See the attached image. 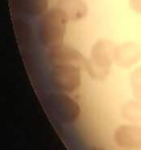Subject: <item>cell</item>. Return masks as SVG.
I'll return each mask as SVG.
<instances>
[{
	"label": "cell",
	"instance_id": "cell-8",
	"mask_svg": "<svg viewBox=\"0 0 141 150\" xmlns=\"http://www.w3.org/2000/svg\"><path fill=\"white\" fill-rule=\"evenodd\" d=\"M12 11L27 16H42L48 8V0H9Z\"/></svg>",
	"mask_w": 141,
	"mask_h": 150
},
{
	"label": "cell",
	"instance_id": "cell-10",
	"mask_svg": "<svg viewBox=\"0 0 141 150\" xmlns=\"http://www.w3.org/2000/svg\"><path fill=\"white\" fill-rule=\"evenodd\" d=\"M13 25L19 45H21L22 48L29 46L32 44L34 34L32 25L26 20L20 17L14 18Z\"/></svg>",
	"mask_w": 141,
	"mask_h": 150
},
{
	"label": "cell",
	"instance_id": "cell-13",
	"mask_svg": "<svg viewBox=\"0 0 141 150\" xmlns=\"http://www.w3.org/2000/svg\"><path fill=\"white\" fill-rule=\"evenodd\" d=\"M130 4L133 10L141 14V0H130Z\"/></svg>",
	"mask_w": 141,
	"mask_h": 150
},
{
	"label": "cell",
	"instance_id": "cell-5",
	"mask_svg": "<svg viewBox=\"0 0 141 150\" xmlns=\"http://www.w3.org/2000/svg\"><path fill=\"white\" fill-rule=\"evenodd\" d=\"M46 60L51 67L74 64L85 69L87 63V59L78 50L64 43L48 48L46 51Z\"/></svg>",
	"mask_w": 141,
	"mask_h": 150
},
{
	"label": "cell",
	"instance_id": "cell-7",
	"mask_svg": "<svg viewBox=\"0 0 141 150\" xmlns=\"http://www.w3.org/2000/svg\"><path fill=\"white\" fill-rule=\"evenodd\" d=\"M140 50L131 42H125L114 49V62L123 68H129L140 59Z\"/></svg>",
	"mask_w": 141,
	"mask_h": 150
},
{
	"label": "cell",
	"instance_id": "cell-9",
	"mask_svg": "<svg viewBox=\"0 0 141 150\" xmlns=\"http://www.w3.org/2000/svg\"><path fill=\"white\" fill-rule=\"evenodd\" d=\"M56 7L63 11L71 22L81 21L88 15V6L83 0H58Z\"/></svg>",
	"mask_w": 141,
	"mask_h": 150
},
{
	"label": "cell",
	"instance_id": "cell-11",
	"mask_svg": "<svg viewBox=\"0 0 141 150\" xmlns=\"http://www.w3.org/2000/svg\"><path fill=\"white\" fill-rule=\"evenodd\" d=\"M121 114L129 122H141V104L135 101L127 102L123 105Z\"/></svg>",
	"mask_w": 141,
	"mask_h": 150
},
{
	"label": "cell",
	"instance_id": "cell-14",
	"mask_svg": "<svg viewBox=\"0 0 141 150\" xmlns=\"http://www.w3.org/2000/svg\"><path fill=\"white\" fill-rule=\"evenodd\" d=\"M90 150H106L103 148H101V147H93L92 149H91Z\"/></svg>",
	"mask_w": 141,
	"mask_h": 150
},
{
	"label": "cell",
	"instance_id": "cell-3",
	"mask_svg": "<svg viewBox=\"0 0 141 150\" xmlns=\"http://www.w3.org/2000/svg\"><path fill=\"white\" fill-rule=\"evenodd\" d=\"M48 80L56 92L73 93L81 86V67L74 64L53 66L49 71Z\"/></svg>",
	"mask_w": 141,
	"mask_h": 150
},
{
	"label": "cell",
	"instance_id": "cell-12",
	"mask_svg": "<svg viewBox=\"0 0 141 150\" xmlns=\"http://www.w3.org/2000/svg\"><path fill=\"white\" fill-rule=\"evenodd\" d=\"M130 84L135 96L141 99V67L130 74Z\"/></svg>",
	"mask_w": 141,
	"mask_h": 150
},
{
	"label": "cell",
	"instance_id": "cell-4",
	"mask_svg": "<svg viewBox=\"0 0 141 150\" xmlns=\"http://www.w3.org/2000/svg\"><path fill=\"white\" fill-rule=\"evenodd\" d=\"M45 104L49 111L64 123H73L77 121L81 113L79 103L66 93H49L45 98Z\"/></svg>",
	"mask_w": 141,
	"mask_h": 150
},
{
	"label": "cell",
	"instance_id": "cell-2",
	"mask_svg": "<svg viewBox=\"0 0 141 150\" xmlns=\"http://www.w3.org/2000/svg\"><path fill=\"white\" fill-rule=\"evenodd\" d=\"M114 49L112 42L106 39L98 40L92 45L85 67L92 79L104 80L109 76L114 62Z\"/></svg>",
	"mask_w": 141,
	"mask_h": 150
},
{
	"label": "cell",
	"instance_id": "cell-1",
	"mask_svg": "<svg viewBox=\"0 0 141 150\" xmlns=\"http://www.w3.org/2000/svg\"><path fill=\"white\" fill-rule=\"evenodd\" d=\"M69 21L67 14L59 7L46 11L38 22L37 35L40 43L47 49L64 43Z\"/></svg>",
	"mask_w": 141,
	"mask_h": 150
},
{
	"label": "cell",
	"instance_id": "cell-6",
	"mask_svg": "<svg viewBox=\"0 0 141 150\" xmlns=\"http://www.w3.org/2000/svg\"><path fill=\"white\" fill-rule=\"evenodd\" d=\"M114 141L122 149L141 150V127L136 125H121L114 133Z\"/></svg>",
	"mask_w": 141,
	"mask_h": 150
}]
</instances>
